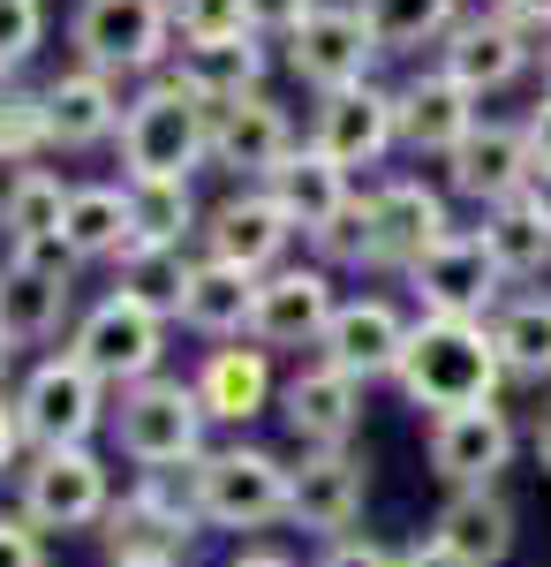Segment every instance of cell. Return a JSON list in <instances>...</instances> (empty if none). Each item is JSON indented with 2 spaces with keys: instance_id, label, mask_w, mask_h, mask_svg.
I'll list each match as a JSON object with an SVG mask.
<instances>
[{
  "instance_id": "6da1fadb",
  "label": "cell",
  "mask_w": 551,
  "mask_h": 567,
  "mask_svg": "<svg viewBox=\"0 0 551 567\" xmlns=\"http://www.w3.org/2000/svg\"><path fill=\"white\" fill-rule=\"evenodd\" d=\"M393 386L424 416H454V409L499 401V386H513V379H507V363H499L491 318H416Z\"/></svg>"
},
{
  "instance_id": "7a4b0ae2",
  "label": "cell",
  "mask_w": 551,
  "mask_h": 567,
  "mask_svg": "<svg viewBox=\"0 0 551 567\" xmlns=\"http://www.w3.org/2000/svg\"><path fill=\"white\" fill-rule=\"evenodd\" d=\"M212 152V106L181 76H159L122 114V159L128 182H189V167Z\"/></svg>"
},
{
  "instance_id": "3957f363",
  "label": "cell",
  "mask_w": 551,
  "mask_h": 567,
  "mask_svg": "<svg viewBox=\"0 0 551 567\" xmlns=\"http://www.w3.org/2000/svg\"><path fill=\"white\" fill-rule=\"evenodd\" d=\"M205 401L197 386H181V379H144V386L122 393V409H114V439H122V454L136 470H189V462H205L212 446H205Z\"/></svg>"
},
{
  "instance_id": "277c9868",
  "label": "cell",
  "mask_w": 551,
  "mask_h": 567,
  "mask_svg": "<svg viewBox=\"0 0 551 567\" xmlns=\"http://www.w3.org/2000/svg\"><path fill=\"white\" fill-rule=\"evenodd\" d=\"M197 515L212 529L288 523V462L264 454V446H212L197 462Z\"/></svg>"
},
{
  "instance_id": "5b68a950",
  "label": "cell",
  "mask_w": 551,
  "mask_h": 567,
  "mask_svg": "<svg viewBox=\"0 0 551 567\" xmlns=\"http://www.w3.org/2000/svg\"><path fill=\"white\" fill-rule=\"evenodd\" d=\"M69 355H76L84 371H98L106 386L128 393V386H144V379H159V355H167V318L114 288L106 303L84 310V326H76Z\"/></svg>"
},
{
  "instance_id": "8992f818",
  "label": "cell",
  "mask_w": 551,
  "mask_h": 567,
  "mask_svg": "<svg viewBox=\"0 0 551 567\" xmlns=\"http://www.w3.org/2000/svg\"><path fill=\"white\" fill-rule=\"evenodd\" d=\"M521 454V424H513L499 401L484 409H454V416H430L424 424V462L446 492H484L499 484Z\"/></svg>"
},
{
  "instance_id": "52a82bcc",
  "label": "cell",
  "mask_w": 551,
  "mask_h": 567,
  "mask_svg": "<svg viewBox=\"0 0 551 567\" xmlns=\"http://www.w3.org/2000/svg\"><path fill=\"white\" fill-rule=\"evenodd\" d=\"M114 507V484H106V462L91 446H39L31 470H23V523L39 529H98Z\"/></svg>"
},
{
  "instance_id": "ba28073f",
  "label": "cell",
  "mask_w": 551,
  "mask_h": 567,
  "mask_svg": "<svg viewBox=\"0 0 551 567\" xmlns=\"http://www.w3.org/2000/svg\"><path fill=\"white\" fill-rule=\"evenodd\" d=\"M15 416H23L31 454L39 446H91V432L106 424V379L84 371L76 355H45L15 393Z\"/></svg>"
},
{
  "instance_id": "9c48e42d",
  "label": "cell",
  "mask_w": 551,
  "mask_h": 567,
  "mask_svg": "<svg viewBox=\"0 0 551 567\" xmlns=\"http://www.w3.org/2000/svg\"><path fill=\"white\" fill-rule=\"evenodd\" d=\"M408 288H416V310H424V318H491V310L507 303V272L491 265V250H484L476 227H454V235L408 272Z\"/></svg>"
},
{
  "instance_id": "30bf717a",
  "label": "cell",
  "mask_w": 551,
  "mask_h": 567,
  "mask_svg": "<svg viewBox=\"0 0 551 567\" xmlns=\"http://www.w3.org/2000/svg\"><path fill=\"white\" fill-rule=\"evenodd\" d=\"M438 69L461 91L491 99V91L521 84L537 69V31H521L507 8H484V16H461L446 39H438Z\"/></svg>"
},
{
  "instance_id": "8fae6325",
  "label": "cell",
  "mask_w": 551,
  "mask_h": 567,
  "mask_svg": "<svg viewBox=\"0 0 551 567\" xmlns=\"http://www.w3.org/2000/svg\"><path fill=\"white\" fill-rule=\"evenodd\" d=\"M363 499H371V462L355 446L333 454H302V470H288V523L310 537H355L363 523Z\"/></svg>"
},
{
  "instance_id": "7c38bea8",
  "label": "cell",
  "mask_w": 551,
  "mask_h": 567,
  "mask_svg": "<svg viewBox=\"0 0 551 567\" xmlns=\"http://www.w3.org/2000/svg\"><path fill=\"white\" fill-rule=\"evenodd\" d=\"M333 272L325 265H280L257 280V310H250V341L257 349H318L333 326Z\"/></svg>"
},
{
  "instance_id": "4fadbf2b",
  "label": "cell",
  "mask_w": 551,
  "mask_h": 567,
  "mask_svg": "<svg viewBox=\"0 0 551 567\" xmlns=\"http://www.w3.org/2000/svg\"><path fill=\"white\" fill-rule=\"evenodd\" d=\"M408 333H416V318H401V303H385V296H347V303L333 310V326H325V341H318V363H333L355 386H371V379H393V371H401Z\"/></svg>"
},
{
  "instance_id": "5bb4252c",
  "label": "cell",
  "mask_w": 551,
  "mask_h": 567,
  "mask_svg": "<svg viewBox=\"0 0 551 567\" xmlns=\"http://www.w3.org/2000/svg\"><path fill=\"white\" fill-rule=\"evenodd\" d=\"M174 8L167 0H84L76 8V53L84 69L114 76V69H152L167 53Z\"/></svg>"
},
{
  "instance_id": "9a60e30c",
  "label": "cell",
  "mask_w": 551,
  "mask_h": 567,
  "mask_svg": "<svg viewBox=\"0 0 551 567\" xmlns=\"http://www.w3.org/2000/svg\"><path fill=\"white\" fill-rule=\"evenodd\" d=\"M371 61H378V39H371V23H363V8H318L295 39H288V69H295L318 99L371 84Z\"/></svg>"
},
{
  "instance_id": "2e32d148",
  "label": "cell",
  "mask_w": 551,
  "mask_h": 567,
  "mask_svg": "<svg viewBox=\"0 0 551 567\" xmlns=\"http://www.w3.org/2000/svg\"><path fill=\"white\" fill-rule=\"evenodd\" d=\"M529 182H537V167H529V136H521V122H476V130L454 144V159H446V189L454 197H468V205H513V197H529Z\"/></svg>"
},
{
  "instance_id": "e0dca14e",
  "label": "cell",
  "mask_w": 551,
  "mask_h": 567,
  "mask_svg": "<svg viewBox=\"0 0 551 567\" xmlns=\"http://www.w3.org/2000/svg\"><path fill=\"white\" fill-rule=\"evenodd\" d=\"M371 227H378V272H416V265L454 235V219H446V197L416 175H393L371 189Z\"/></svg>"
},
{
  "instance_id": "ac0fdd59",
  "label": "cell",
  "mask_w": 551,
  "mask_h": 567,
  "mask_svg": "<svg viewBox=\"0 0 551 567\" xmlns=\"http://www.w3.org/2000/svg\"><path fill=\"white\" fill-rule=\"evenodd\" d=\"M393 122H401V152H416V159H454V144L484 122V99L461 91L446 69H424V76H408V84L393 91Z\"/></svg>"
},
{
  "instance_id": "d6986e66",
  "label": "cell",
  "mask_w": 551,
  "mask_h": 567,
  "mask_svg": "<svg viewBox=\"0 0 551 567\" xmlns=\"http://www.w3.org/2000/svg\"><path fill=\"white\" fill-rule=\"evenodd\" d=\"M280 424L302 439V454H333V446H355L363 432V386L333 371V363H310L280 386Z\"/></svg>"
},
{
  "instance_id": "ffe728a7",
  "label": "cell",
  "mask_w": 551,
  "mask_h": 567,
  "mask_svg": "<svg viewBox=\"0 0 551 567\" xmlns=\"http://www.w3.org/2000/svg\"><path fill=\"white\" fill-rule=\"evenodd\" d=\"M310 144H318L333 167H378L385 152L401 144V122H393V91L355 84V91H333V99H318V130H310Z\"/></svg>"
},
{
  "instance_id": "44dd1931",
  "label": "cell",
  "mask_w": 551,
  "mask_h": 567,
  "mask_svg": "<svg viewBox=\"0 0 551 567\" xmlns=\"http://www.w3.org/2000/svg\"><path fill=\"white\" fill-rule=\"evenodd\" d=\"M295 243V219L280 213L264 189H242V197H227L212 219H205V258L219 265H242V272H280V250Z\"/></svg>"
},
{
  "instance_id": "7402d4cb",
  "label": "cell",
  "mask_w": 551,
  "mask_h": 567,
  "mask_svg": "<svg viewBox=\"0 0 551 567\" xmlns=\"http://www.w3.org/2000/svg\"><path fill=\"white\" fill-rule=\"evenodd\" d=\"M288 152H295L288 114H280L264 91H242V99H219L212 106V159L219 167H235V175H272Z\"/></svg>"
},
{
  "instance_id": "603a6c76",
  "label": "cell",
  "mask_w": 551,
  "mask_h": 567,
  "mask_svg": "<svg viewBox=\"0 0 551 567\" xmlns=\"http://www.w3.org/2000/svg\"><path fill=\"white\" fill-rule=\"evenodd\" d=\"M197 523H181L167 507H152L144 492H122L98 523V545H106V567H181Z\"/></svg>"
},
{
  "instance_id": "cb8c5ba5",
  "label": "cell",
  "mask_w": 551,
  "mask_h": 567,
  "mask_svg": "<svg viewBox=\"0 0 551 567\" xmlns=\"http://www.w3.org/2000/svg\"><path fill=\"white\" fill-rule=\"evenodd\" d=\"M430 537H438L446 553H461L468 567H507L521 523H513V499H507V492H499V484H484V492H446V507H438Z\"/></svg>"
},
{
  "instance_id": "d4e9b609",
  "label": "cell",
  "mask_w": 551,
  "mask_h": 567,
  "mask_svg": "<svg viewBox=\"0 0 551 567\" xmlns=\"http://www.w3.org/2000/svg\"><path fill=\"white\" fill-rule=\"evenodd\" d=\"M61 318H69V272H45L31 258L0 265V341L8 349H31L45 333H61Z\"/></svg>"
},
{
  "instance_id": "484cf974",
  "label": "cell",
  "mask_w": 551,
  "mask_h": 567,
  "mask_svg": "<svg viewBox=\"0 0 551 567\" xmlns=\"http://www.w3.org/2000/svg\"><path fill=\"white\" fill-rule=\"evenodd\" d=\"M189 386H197V401H205L212 424H250V416H264V409L280 401V386H272V355L264 349H212Z\"/></svg>"
},
{
  "instance_id": "4316f807",
  "label": "cell",
  "mask_w": 551,
  "mask_h": 567,
  "mask_svg": "<svg viewBox=\"0 0 551 567\" xmlns=\"http://www.w3.org/2000/svg\"><path fill=\"white\" fill-rule=\"evenodd\" d=\"M264 197L295 219V235H318V227H325L355 189H347V167H333L318 144H302V152H288V159L264 175Z\"/></svg>"
},
{
  "instance_id": "83f0119b",
  "label": "cell",
  "mask_w": 551,
  "mask_h": 567,
  "mask_svg": "<svg viewBox=\"0 0 551 567\" xmlns=\"http://www.w3.org/2000/svg\"><path fill=\"white\" fill-rule=\"evenodd\" d=\"M114 130H122V91H114V76L76 69V76L45 84V136L61 152H84V144H98V136H114Z\"/></svg>"
},
{
  "instance_id": "f1b7e54d",
  "label": "cell",
  "mask_w": 551,
  "mask_h": 567,
  "mask_svg": "<svg viewBox=\"0 0 551 567\" xmlns=\"http://www.w3.org/2000/svg\"><path fill=\"white\" fill-rule=\"evenodd\" d=\"M250 310H257V272L242 265H219V258H197V280L181 296V326L189 333H212V341H250Z\"/></svg>"
},
{
  "instance_id": "f546056e",
  "label": "cell",
  "mask_w": 551,
  "mask_h": 567,
  "mask_svg": "<svg viewBox=\"0 0 551 567\" xmlns=\"http://www.w3.org/2000/svg\"><path fill=\"white\" fill-rule=\"evenodd\" d=\"M491 341L507 363L513 386H551V296L544 288H521L491 310Z\"/></svg>"
},
{
  "instance_id": "4dcf8cb0",
  "label": "cell",
  "mask_w": 551,
  "mask_h": 567,
  "mask_svg": "<svg viewBox=\"0 0 551 567\" xmlns=\"http://www.w3.org/2000/svg\"><path fill=\"white\" fill-rule=\"evenodd\" d=\"M174 76L197 91L205 106L242 99V91H257V76H264V45H257V31H235V39H189Z\"/></svg>"
},
{
  "instance_id": "1f68e13d",
  "label": "cell",
  "mask_w": 551,
  "mask_h": 567,
  "mask_svg": "<svg viewBox=\"0 0 551 567\" xmlns=\"http://www.w3.org/2000/svg\"><path fill=\"white\" fill-rule=\"evenodd\" d=\"M476 235H484L491 265L507 272V288H529V280H544V272H551V227H544V213H537L529 197H513V205H491Z\"/></svg>"
},
{
  "instance_id": "d6a6232c",
  "label": "cell",
  "mask_w": 551,
  "mask_h": 567,
  "mask_svg": "<svg viewBox=\"0 0 551 567\" xmlns=\"http://www.w3.org/2000/svg\"><path fill=\"white\" fill-rule=\"evenodd\" d=\"M189 280H197V258L181 243H128L122 250V296H136L144 310H159V318H181Z\"/></svg>"
},
{
  "instance_id": "836d02e7",
  "label": "cell",
  "mask_w": 551,
  "mask_h": 567,
  "mask_svg": "<svg viewBox=\"0 0 551 567\" xmlns=\"http://www.w3.org/2000/svg\"><path fill=\"white\" fill-rule=\"evenodd\" d=\"M61 243L76 250V265H84V258H122V250H128V189H114V182L69 189Z\"/></svg>"
},
{
  "instance_id": "e575fe53",
  "label": "cell",
  "mask_w": 551,
  "mask_h": 567,
  "mask_svg": "<svg viewBox=\"0 0 551 567\" xmlns=\"http://www.w3.org/2000/svg\"><path fill=\"white\" fill-rule=\"evenodd\" d=\"M363 23L378 53H424L461 23V0H363Z\"/></svg>"
},
{
  "instance_id": "d590c367",
  "label": "cell",
  "mask_w": 551,
  "mask_h": 567,
  "mask_svg": "<svg viewBox=\"0 0 551 567\" xmlns=\"http://www.w3.org/2000/svg\"><path fill=\"white\" fill-rule=\"evenodd\" d=\"M61 219H69V189H61V175L23 167V175L8 182V197H0V227H8L15 250H23V243H45V235H61Z\"/></svg>"
},
{
  "instance_id": "8d00e7d4",
  "label": "cell",
  "mask_w": 551,
  "mask_h": 567,
  "mask_svg": "<svg viewBox=\"0 0 551 567\" xmlns=\"http://www.w3.org/2000/svg\"><path fill=\"white\" fill-rule=\"evenodd\" d=\"M310 250L325 272H378V227H371V189H355L347 205H340L318 235H310Z\"/></svg>"
},
{
  "instance_id": "74e56055",
  "label": "cell",
  "mask_w": 551,
  "mask_h": 567,
  "mask_svg": "<svg viewBox=\"0 0 551 567\" xmlns=\"http://www.w3.org/2000/svg\"><path fill=\"white\" fill-rule=\"evenodd\" d=\"M189 182H128V243H189Z\"/></svg>"
},
{
  "instance_id": "f35d334b",
  "label": "cell",
  "mask_w": 551,
  "mask_h": 567,
  "mask_svg": "<svg viewBox=\"0 0 551 567\" xmlns=\"http://www.w3.org/2000/svg\"><path fill=\"white\" fill-rule=\"evenodd\" d=\"M39 144H53L45 136V91L31 99V91H0V159H31Z\"/></svg>"
},
{
  "instance_id": "ab89813d",
  "label": "cell",
  "mask_w": 551,
  "mask_h": 567,
  "mask_svg": "<svg viewBox=\"0 0 551 567\" xmlns=\"http://www.w3.org/2000/svg\"><path fill=\"white\" fill-rule=\"evenodd\" d=\"M167 8L181 23V39H235V31H250L242 0H167Z\"/></svg>"
},
{
  "instance_id": "60d3db41",
  "label": "cell",
  "mask_w": 551,
  "mask_h": 567,
  "mask_svg": "<svg viewBox=\"0 0 551 567\" xmlns=\"http://www.w3.org/2000/svg\"><path fill=\"white\" fill-rule=\"evenodd\" d=\"M39 45V0H0V69L31 61Z\"/></svg>"
},
{
  "instance_id": "b9f144b4",
  "label": "cell",
  "mask_w": 551,
  "mask_h": 567,
  "mask_svg": "<svg viewBox=\"0 0 551 567\" xmlns=\"http://www.w3.org/2000/svg\"><path fill=\"white\" fill-rule=\"evenodd\" d=\"M325 0H242V16H250V31L264 39V31H280V39H295L302 23L318 16Z\"/></svg>"
},
{
  "instance_id": "7bdbcfd3",
  "label": "cell",
  "mask_w": 551,
  "mask_h": 567,
  "mask_svg": "<svg viewBox=\"0 0 551 567\" xmlns=\"http://www.w3.org/2000/svg\"><path fill=\"white\" fill-rule=\"evenodd\" d=\"M0 567H45V545L23 515H0Z\"/></svg>"
},
{
  "instance_id": "ee69618b",
  "label": "cell",
  "mask_w": 551,
  "mask_h": 567,
  "mask_svg": "<svg viewBox=\"0 0 551 567\" xmlns=\"http://www.w3.org/2000/svg\"><path fill=\"white\" fill-rule=\"evenodd\" d=\"M318 567H393V553L371 545V537H333V545L318 553Z\"/></svg>"
},
{
  "instance_id": "f6af8a7d",
  "label": "cell",
  "mask_w": 551,
  "mask_h": 567,
  "mask_svg": "<svg viewBox=\"0 0 551 567\" xmlns=\"http://www.w3.org/2000/svg\"><path fill=\"white\" fill-rule=\"evenodd\" d=\"M521 136H529V167H537V175H551V91L529 106V114H521Z\"/></svg>"
},
{
  "instance_id": "bcb514c9",
  "label": "cell",
  "mask_w": 551,
  "mask_h": 567,
  "mask_svg": "<svg viewBox=\"0 0 551 567\" xmlns=\"http://www.w3.org/2000/svg\"><path fill=\"white\" fill-rule=\"evenodd\" d=\"M393 567H468V560H461V553H446L438 537H408V545L393 553Z\"/></svg>"
},
{
  "instance_id": "7dc6e473",
  "label": "cell",
  "mask_w": 551,
  "mask_h": 567,
  "mask_svg": "<svg viewBox=\"0 0 551 567\" xmlns=\"http://www.w3.org/2000/svg\"><path fill=\"white\" fill-rule=\"evenodd\" d=\"M31 439H23V416H15V401L0 393V470H15V454H23Z\"/></svg>"
},
{
  "instance_id": "c3c4849f",
  "label": "cell",
  "mask_w": 551,
  "mask_h": 567,
  "mask_svg": "<svg viewBox=\"0 0 551 567\" xmlns=\"http://www.w3.org/2000/svg\"><path fill=\"white\" fill-rule=\"evenodd\" d=\"M499 8H507V16L521 23V31H537V39L551 31V0H499Z\"/></svg>"
},
{
  "instance_id": "681fc988",
  "label": "cell",
  "mask_w": 551,
  "mask_h": 567,
  "mask_svg": "<svg viewBox=\"0 0 551 567\" xmlns=\"http://www.w3.org/2000/svg\"><path fill=\"white\" fill-rule=\"evenodd\" d=\"M529 454H537V470L551 477V401L537 409V424H529Z\"/></svg>"
},
{
  "instance_id": "f907efd6",
  "label": "cell",
  "mask_w": 551,
  "mask_h": 567,
  "mask_svg": "<svg viewBox=\"0 0 551 567\" xmlns=\"http://www.w3.org/2000/svg\"><path fill=\"white\" fill-rule=\"evenodd\" d=\"M227 567H295L288 553H272V545H250V553H235Z\"/></svg>"
},
{
  "instance_id": "816d5d0a",
  "label": "cell",
  "mask_w": 551,
  "mask_h": 567,
  "mask_svg": "<svg viewBox=\"0 0 551 567\" xmlns=\"http://www.w3.org/2000/svg\"><path fill=\"white\" fill-rule=\"evenodd\" d=\"M529 205H537V213H544V227H551V175L529 182Z\"/></svg>"
},
{
  "instance_id": "f5cc1de1",
  "label": "cell",
  "mask_w": 551,
  "mask_h": 567,
  "mask_svg": "<svg viewBox=\"0 0 551 567\" xmlns=\"http://www.w3.org/2000/svg\"><path fill=\"white\" fill-rule=\"evenodd\" d=\"M537 69H544V91H551V31L537 39Z\"/></svg>"
},
{
  "instance_id": "db71d44e",
  "label": "cell",
  "mask_w": 551,
  "mask_h": 567,
  "mask_svg": "<svg viewBox=\"0 0 551 567\" xmlns=\"http://www.w3.org/2000/svg\"><path fill=\"white\" fill-rule=\"evenodd\" d=\"M8 355H15V349H8V341H0V371H8Z\"/></svg>"
}]
</instances>
